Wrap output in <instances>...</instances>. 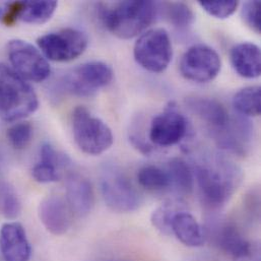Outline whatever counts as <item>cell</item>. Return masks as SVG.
Here are the masks:
<instances>
[{
  "instance_id": "f1b7e54d",
  "label": "cell",
  "mask_w": 261,
  "mask_h": 261,
  "mask_svg": "<svg viewBox=\"0 0 261 261\" xmlns=\"http://www.w3.org/2000/svg\"><path fill=\"white\" fill-rule=\"evenodd\" d=\"M242 16L245 23L255 33H261V3L258 0L247 1L243 5Z\"/></svg>"
},
{
  "instance_id": "ac0fdd59",
  "label": "cell",
  "mask_w": 261,
  "mask_h": 261,
  "mask_svg": "<svg viewBox=\"0 0 261 261\" xmlns=\"http://www.w3.org/2000/svg\"><path fill=\"white\" fill-rule=\"evenodd\" d=\"M171 232L177 239L188 247H200L204 244L203 229L197 220L185 211H178L171 223Z\"/></svg>"
},
{
  "instance_id": "44dd1931",
  "label": "cell",
  "mask_w": 261,
  "mask_h": 261,
  "mask_svg": "<svg viewBox=\"0 0 261 261\" xmlns=\"http://www.w3.org/2000/svg\"><path fill=\"white\" fill-rule=\"evenodd\" d=\"M234 108L242 115L257 117L261 113L260 87L253 86L240 90L233 99Z\"/></svg>"
},
{
  "instance_id": "2e32d148",
  "label": "cell",
  "mask_w": 261,
  "mask_h": 261,
  "mask_svg": "<svg viewBox=\"0 0 261 261\" xmlns=\"http://www.w3.org/2000/svg\"><path fill=\"white\" fill-rule=\"evenodd\" d=\"M66 201L72 213L79 217L88 216L95 204L91 182L82 175H70L66 181Z\"/></svg>"
},
{
  "instance_id": "7a4b0ae2",
  "label": "cell",
  "mask_w": 261,
  "mask_h": 261,
  "mask_svg": "<svg viewBox=\"0 0 261 261\" xmlns=\"http://www.w3.org/2000/svg\"><path fill=\"white\" fill-rule=\"evenodd\" d=\"M158 12L156 2L121 1L101 4L100 18L112 35L127 40L144 32L153 22Z\"/></svg>"
},
{
  "instance_id": "5bb4252c",
  "label": "cell",
  "mask_w": 261,
  "mask_h": 261,
  "mask_svg": "<svg viewBox=\"0 0 261 261\" xmlns=\"http://www.w3.org/2000/svg\"><path fill=\"white\" fill-rule=\"evenodd\" d=\"M0 253L4 261H29L31 244L25 230L16 222H9L0 228Z\"/></svg>"
},
{
  "instance_id": "603a6c76",
  "label": "cell",
  "mask_w": 261,
  "mask_h": 261,
  "mask_svg": "<svg viewBox=\"0 0 261 261\" xmlns=\"http://www.w3.org/2000/svg\"><path fill=\"white\" fill-rule=\"evenodd\" d=\"M137 181L140 186L152 191H161L171 187L168 171L152 165L142 167L138 171Z\"/></svg>"
},
{
  "instance_id": "4fadbf2b",
  "label": "cell",
  "mask_w": 261,
  "mask_h": 261,
  "mask_svg": "<svg viewBox=\"0 0 261 261\" xmlns=\"http://www.w3.org/2000/svg\"><path fill=\"white\" fill-rule=\"evenodd\" d=\"M187 105L207 125L215 138L227 130L233 121L226 107L215 99L189 98Z\"/></svg>"
},
{
  "instance_id": "8fae6325",
  "label": "cell",
  "mask_w": 261,
  "mask_h": 261,
  "mask_svg": "<svg viewBox=\"0 0 261 261\" xmlns=\"http://www.w3.org/2000/svg\"><path fill=\"white\" fill-rule=\"evenodd\" d=\"M186 118L175 108H168L150 122L149 140L159 146H171L179 143L186 135Z\"/></svg>"
},
{
  "instance_id": "d6986e66",
  "label": "cell",
  "mask_w": 261,
  "mask_h": 261,
  "mask_svg": "<svg viewBox=\"0 0 261 261\" xmlns=\"http://www.w3.org/2000/svg\"><path fill=\"white\" fill-rule=\"evenodd\" d=\"M57 6L54 0L21 1L18 18L30 24H43L52 17Z\"/></svg>"
},
{
  "instance_id": "8992f818",
  "label": "cell",
  "mask_w": 261,
  "mask_h": 261,
  "mask_svg": "<svg viewBox=\"0 0 261 261\" xmlns=\"http://www.w3.org/2000/svg\"><path fill=\"white\" fill-rule=\"evenodd\" d=\"M37 44L47 60L68 62L76 59L86 51L89 39L84 32L67 28L40 37Z\"/></svg>"
},
{
  "instance_id": "52a82bcc",
  "label": "cell",
  "mask_w": 261,
  "mask_h": 261,
  "mask_svg": "<svg viewBox=\"0 0 261 261\" xmlns=\"http://www.w3.org/2000/svg\"><path fill=\"white\" fill-rule=\"evenodd\" d=\"M7 54L11 68L23 80L41 83L49 77L51 68L47 58L31 43L11 40L7 45Z\"/></svg>"
},
{
  "instance_id": "e0dca14e",
  "label": "cell",
  "mask_w": 261,
  "mask_h": 261,
  "mask_svg": "<svg viewBox=\"0 0 261 261\" xmlns=\"http://www.w3.org/2000/svg\"><path fill=\"white\" fill-rule=\"evenodd\" d=\"M235 71L244 79H256L261 74L260 48L253 43L244 42L234 46L230 54Z\"/></svg>"
},
{
  "instance_id": "5b68a950",
  "label": "cell",
  "mask_w": 261,
  "mask_h": 261,
  "mask_svg": "<svg viewBox=\"0 0 261 261\" xmlns=\"http://www.w3.org/2000/svg\"><path fill=\"white\" fill-rule=\"evenodd\" d=\"M133 55L143 69L153 73L165 71L173 57L169 34L164 29H152L143 33L134 44Z\"/></svg>"
},
{
  "instance_id": "83f0119b",
  "label": "cell",
  "mask_w": 261,
  "mask_h": 261,
  "mask_svg": "<svg viewBox=\"0 0 261 261\" xmlns=\"http://www.w3.org/2000/svg\"><path fill=\"white\" fill-rule=\"evenodd\" d=\"M32 175L37 182L43 184L53 183L59 181L61 178L60 169L58 167L42 161L34 166L32 170Z\"/></svg>"
},
{
  "instance_id": "f546056e",
  "label": "cell",
  "mask_w": 261,
  "mask_h": 261,
  "mask_svg": "<svg viewBox=\"0 0 261 261\" xmlns=\"http://www.w3.org/2000/svg\"><path fill=\"white\" fill-rule=\"evenodd\" d=\"M8 7H9V2L0 1V21L4 20L7 10H8Z\"/></svg>"
},
{
  "instance_id": "7402d4cb",
  "label": "cell",
  "mask_w": 261,
  "mask_h": 261,
  "mask_svg": "<svg viewBox=\"0 0 261 261\" xmlns=\"http://www.w3.org/2000/svg\"><path fill=\"white\" fill-rule=\"evenodd\" d=\"M159 10H163L166 19L179 30H185L192 25L194 13L191 8L182 2L158 3Z\"/></svg>"
},
{
  "instance_id": "4316f807",
  "label": "cell",
  "mask_w": 261,
  "mask_h": 261,
  "mask_svg": "<svg viewBox=\"0 0 261 261\" xmlns=\"http://www.w3.org/2000/svg\"><path fill=\"white\" fill-rule=\"evenodd\" d=\"M200 7L208 13L219 19H225L235 13L239 6V2L235 0H216V1H199Z\"/></svg>"
},
{
  "instance_id": "277c9868",
  "label": "cell",
  "mask_w": 261,
  "mask_h": 261,
  "mask_svg": "<svg viewBox=\"0 0 261 261\" xmlns=\"http://www.w3.org/2000/svg\"><path fill=\"white\" fill-rule=\"evenodd\" d=\"M72 133L80 149L90 155H99L107 151L114 142L110 127L82 106L73 111Z\"/></svg>"
},
{
  "instance_id": "4dcf8cb0",
  "label": "cell",
  "mask_w": 261,
  "mask_h": 261,
  "mask_svg": "<svg viewBox=\"0 0 261 261\" xmlns=\"http://www.w3.org/2000/svg\"><path fill=\"white\" fill-rule=\"evenodd\" d=\"M2 165H3V158H2V154H1V152H0V169H1Z\"/></svg>"
},
{
  "instance_id": "7c38bea8",
  "label": "cell",
  "mask_w": 261,
  "mask_h": 261,
  "mask_svg": "<svg viewBox=\"0 0 261 261\" xmlns=\"http://www.w3.org/2000/svg\"><path fill=\"white\" fill-rule=\"evenodd\" d=\"M39 219L45 229L55 236L68 232L72 223V211L67 201L57 195L45 197L39 205Z\"/></svg>"
},
{
  "instance_id": "9c48e42d",
  "label": "cell",
  "mask_w": 261,
  "mask_h": 261,
  "mask_svg": "<svg viewBox=\"0 0 261 261\" xmlns=\"http://www.w3.org/2000/svg\"><path fill=\"white\" fill-rule=\"evenodd\" d=\"M222 60L218 52L206 45H194L182 56L180 72L187 81L206 84L220 73Z\"/></svg>"
},
{
  "instance_id": "ba28073f",
  "label": "cell",
  "mask_w": 261,
  "mask_h": 261,
  "mask_svg": "<svg viewBox=\"0 0 261 261\" xmlns=\"http://www.w3.org/2000/svg\"><path fill=\"white\" fill-rule=\"evenodd\" d=\"M101 192L108 207L117 213L134 212L142 201L130 180L116 168H107L103 172Z\"/></svg>"
},
{
  "instance_id": "6da1fadb",
  "label": "cell",
  "mask_w": 261,
  "mask_h": 261,
  "mask_svg": "<svg viewBox=\"0 0 261 261\" xmlns=\"http://www.w3.org/2000/svg\"><path fill=\"white\" fill-rule=\"evenodd\" d=\"M194 178L200 196L208 207L224 206L233 196L242 181V172L234 163L215 158L196 166Z\"/></svg>"
},
{
  "instance_id": "d4e9b609",
  "label": "cell",
  "mask_w": 261,
  "mask_h": 261,
  "mask_svg": "<svg viewBox=\"0 0 261 261\" xmlns=\"http://www.w3.org/2000/svg\"><path fill=\"white\" fill-rule=\"evenodd\" d=\"M181 208L177 203L168 202L156 208L151 215V223L156 230H159L164 235H170L171 223L174 215Z\"/></svg>"
},
{
  "instance_id": "3957f363",
  "label": "cell",
  "mask_w": 261,
  "mask_h": 261,
  "mask_svg": "<svg viewBox=\"0 0 261 261\" xmlns=\"http://www.w3.org/2000/svg\"><path fill=\"white\" fill-rule=\"evenodd\" d=\"M39 107L34 89L11 67L0 64V118L6 122H18Z\"/></svg>"
},
{
  "instance_id": "ffe728a7",
  "label": "cell",
  "mask_w": 261,
  "mask_h": 261,
  "mask_svg": "<svg viewBox=\"0 0 261 261\" xmlns=\"http://www.w3.org/2000/svg\"><path fill=\"white\" fill-rule=\"evenodd\" d=\"M171 180V186L183 194H189L193 190L194 173L187 163L181 159L172 160L167 167Z\"/></svg>"
},
{
  "instance_id": "484cf974",
  "label": "cell",
  "mask_w": 261,
  "mask_h": 261,
  "mask_svg": "<svg viewBox=\"0 0 261 261\" xmlns=\"http://www.w3.org/2000/svg\"><path fill=\"white\" fill-rule=\"evenodd\" d=\"M7 138L13 148L23 149L33 138V126L25 121L16 122L8 128Z\"/></svg>"
},
{
  "instance_id": "30bf717a",
  "label": "cell",
  "mask_w": 261,
  "mask_h": 261,
  "mask_svg": "<svg viewBox=\"0 0 261 261\" xmlns=\"http://www.w3.org/2000/svg\"><path fill=\"white\" fill-rule=\"evenodd\" d=\"M112 68L101 61L87 62L75 68L63 82L68 93L79 97H92L113 80Z\"/></svg>"
},
{
  "instance_id": "9a60e30c",
  "label": "cell",
  "mask_w": 261,
  "mask_h": 261,
  "mask_svg": "<svg viewBox=\"0 0 261 261\" xmlns=\"http://www.w3.org/2000/svg\"><path fill=\"white\" fill-rule=\"evenodd\" d=\"M212 238L223 251L237 261L249 260L253 255L251 244L232 224L224 223L212 227Z\"/></svg>"
},
{
  "instance_id": "cb8c5ba5",
  "label": "cell",
  "mask_w": 261,
  "mask_h": 261,
  "mask_svg": "<svg viewBox=\"0 0 261 261\" xmlns=\"http://www.w3.org/2000/svg\"><path fill=\"white\" fill-rule=\"evenodd\" d=\"M20 212L21 204L15 190L7 183H0V214L8 220H14Z\"/></svg>"
}]
</instances>
